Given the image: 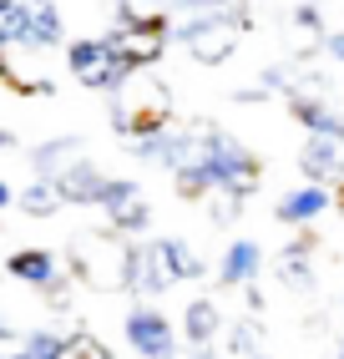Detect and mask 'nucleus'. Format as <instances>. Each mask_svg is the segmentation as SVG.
I'll list each match as a JSON object with an SVG mask.
<instances>
[{"label":"nucleus","mask_w":344,"mask_h":359,"mask_svg":"<svg viewBox=\"0 0 344 359\" xmlns=\"http://www.w3.org/2000/svg\"><path fill=\"white\" fill-rule=\"evenodd\" d=\"M208 203H213V208H208V223H213V228L238 223V212H243V193H228V187H213Z\"/></svg>","instance_id":"24"},{"label":"nucleus","mask_w":344,"mask_h":359,"mask_svg":"<svg viewBox=\"0 0 344 359\" xmlns=\"http://www.w3.org/2000/svg\"><path fill=\"white\" fill-rule=\"evenodd\" d=\"M71 339H77V334L36 329V334H31V359H66V354H71Z\"/></svg>","instance_id":"25"},{"label":"nucleus","mask_w":344,"mask_h":359,"mask_svg":"<svg viewBox=\"0 0 344 359\" xmlns=\"http://www.w3.org/2000/svg\"><path fill=\"white\" fill-rule=\"evenodd\" d=\"M289 111L293 122H299L304 132H319V137H339L344 142V116L319 97V91H299V97H289Z\"/></svg>","instance_id":"13"},{"label":"nucleus","mask_w":344,"mask_h":359,"mask_svg":"<svg viewBox=\"0 0 344 359\" xmlns=\"http://www.w3.org/2000/svg\"><path fill=\"white\" fill-rule=\"evenodd\" d=\"M96 208H102L107 228H117L121 238H137V233L152 228V203H147V193H142L132 177H112Z\"/></svg>","instance_id":"5"},{"label":"nucleus","mask_w":344,"mask_h":359,"mask_svg":"<svg viewBox=\"0 0 344 359\" xmlns=\"http://www.w3.org/2000/svg\"><path fill=\"white\" fill-rule=\"evenodd\" d=\"M0 359H31V334H15L0 324Z\"/></svg>","instance_id":"28"},{"label":"nucleus","mask_w":344,"mask_h":359,"mask_svg":"<svg viewBox=\"0 0 344 359\" xmlns=\"http://www.w3.org/2000/svg\"><path fill=\"white\" fill-rule=\"evenodd\" d=\"M66 263L86 289L102 294H132V243L117 228H81L66 248Z\"/></svg>","instance_id":"1"},{"label":"nucleus","mask_w":344,"mask_h":359,"mask_svg":"<svg viewBox=\"0 0 344 359\" xmlns=\"http://www.w3.org/2000/svg\"><path fill=\"white\" fill-rule=\"evenodd\" d=\"M324 56H329L334 66H344V31H329V36H324Z\"/></svg>","instance_id":"30"},{"label":"nucleus","mask_w":344,"mask_h":359,"mask_svg":"<svg viewBox=\"0 0 344 359\" xmlns=\"http://www.w3.org/2000/svg\"><path fill=\"white\" fill-rule=\"evenodd\" d=\"M15 142H20L15 132H6V127H0V152H11V147H15Z\"/></svg>","instance_id":"32"},{"label":"nucleus","mask_w":344,"mask_h":359,"mask_svg":"<svg viewBox=\"0 0 344 359\" xmlns=\"http://www.w3.org/2000/svg\"><path fill=\"white\" fill-rule=\"evenodd\" d=\"M51 182H56L61 203H71V208H96L112 177H107V172H102V167H96L91 157H81L77 167H66V172H61V177H51Z\"/></svg>","instance_id":"8"},{"label":"nucleus","mask_w":344,"mask_h":359,"mask_svg":"<svg viewBox=\"0 0 344 359\" xmlns=\"http://www.w3.org/2000/svg\"><path fill=\"white\" fill-rule=\"evenodd\" d=\"M289 31H293V46H299V56L319 51L324 46V15H319V0H299V6L289 11Z\"/></svg>","instance_id":"18"},{"label":"nucleus","mask_w":344,"mask_h":359,"mask_svg":"<svg viewBox=\"0 0 344 359\" xmlns=\"http://www.w3.org/2000/svg\"><path fill=\"white\" fill-rule=\"evenodd\" d=\"M66 66L86 91H102V97H121L137 71L117 56V46L107 36H81V41H66Z\"/></svg>","instance_id":"3"},{"label":"nucleus","mask_w":344,"mask_h":359,"mask_svg":"<svg viewBox=\"0 0 344 359\" xmlns=\"http://www.w3.org/2000/svg\"><path fill=\"white\" fill-rule=\"evenodd\" d=\"M167 20V0H117V26H152Z\"/></svg>","instance_id":"23"},{"label":"nucleus","mask_w":344,"mask_h":359,"mask_svg":"<svg viewBox=\"0 0 344 359\" xmlns=\"http://www.w3.org/2000/svg\"><path fill=\"white\" fill-rule=\"evenodd\" d=\"M279 278L289 283L293 294H314L319 283H314V269H309V253H279Z\"/></svg>","instance_id":"22"},{"label":"nucleus","mask_w":344,"mask_h":359,"mask_svg":"<svg viewBox=\"0 0 344 359\" xmlns=\"http://www.w3.org/2000/svg\"><path fill=\"white\" fill-rule=\"evenodd\" d=\"M31 15L36 6L31 0H0V46H31Z\"/></svg>","instance_id":"20"},{"label":"nucleus","mask_w":344,"mask_h":359,"mask_svg":"<svg viewBox=\"0 0 344 359\" xmlns=\"http://www.w3.org/2000/svg\"><path fill=\"white\" fill-rule=\"evenodd\" d=\"M324 208H334L329 187H324V182H304V187H293V193H284V198H279L274 218H279V223H289V228H309Z\"/></svg>","instance_id":"10"},{"label":"nucleus","mask_w":344,"mask_h":359,"mask_svg":"<svg viewBox=\"0 0 344 359\" xmlns=\"http://www.w3.org/2000/svg\"><path fill=\"white\" fill-rule=\"evenodd\" d=\"M6 273L15 278V283H26V289H51V283L61 278V263H56V253H46V248H15L11 258H6Z\"/></svg>","instance_id":"12"},{"label":"nucleus","mask_w":344,"mask_h":359,"mask_svg":"<svg viewBox=\"0 0 344 359\" xmlns=\"http://www.w3.org/2000/svg\"><path fill=\"white\" fill-rule=\"evenodd\" d=\"M15 203H20V212H26V218H51V212L61 208V193H56V182L36 177L31 187H20V193H15Z\"/></svg>","instance_id":"21"},{"label":"nucleus","mask_w":344,"mask_h":359,"mask_svg":"<svg viewBox=\"0 0 344 359\" xmlns=\"http://www.w3.org/2000/svg\"><path fill=\"white\" fill-rule=\"evenodd\" d=\"M167 36H172V20H152V26H112L107 31V41L117 46V56L127 61L132 71L157 66L162 51H167Z\"/></svg>","instance_id":"6"},{"label":"nucleus","mask_w":344,"mask_h":359,"mask_svg":"<svg viewBox=\"0 0 344 359\" xmlns=\"http://www.w3.org/2000/svg\"><path fill=\"white\" fill-rule=\"evenodd\" d=\"M66 359H117L102 339H96V334H86V329H77V339H71V354Z\"/></svg>","instance_id":"26"},{"label":"nucleus","mask_w":344,"mask_h":359,"mask_svg":"<svg viewBox=\"0 0 344 359\" xmlns=\"http://www.w3.org/2000/svg\"><path fill=\"white\" fill-rule=\"evenodd\" d=\"M127 344L142 354V359H172V349H178V334H172V324L157 314V309H132L127 314Z\"/></svg>","instance_id":"7"},{"label":"nucleus","mask_w":344,"mask_h":359,"mask_svg":"<svg viewBox=\"0 0 344 359\" xmlns=\"http://www.w3.org/2000/svg\"><path fill=\"white\" fill-rule=\"evenodd\" d=\"M36 15H31V51H51V46H61L66 36V20H61V6L56 0H31Z\"/></svg>","instance_id":"19"},{"label":"nucleus","mask_w":344,"mask_h":359,"mask_svg":"<svg viewBox=\"0 0 344 359\" xmlns=\"http://www.w3.org/2000/svg\"><path fill=\"white\" fill-rule=\"evenodd\" d=\"M198 359H213V354H208V349H203V354H198Z\"/></svg>","instance_id":"34"},{"label":"nucleus","mask_w":344,"mask_h":359,"mask_svg":"<svg viewBox=\"0 0 344 359\" xmlns=\"http://www.w3.org/2000/svg\"><path fill=\"white\" fill-rule=\"evenodd\" d=\"M258 273H263V248L253 238H238V243L223 248V263H218V283L223 289H249Z\"/></svg>","instance_id":"11"},{"label":"nucleus","mask_w":344,"mask_h":359,"mask_svg":"<svg viewBox=\"0 0 344 359\" xmlns=\"http://www.w3.org/2000/svg\"><path fill=\"white\" fill-rule=\"evenodd\" d=\"M198 132H203V157H208L213 182H218V187H228V193L253 198V193H258V182H263V157L249 152L233 132L213 127V122H198Z\"/></svg>","instance_id":"2"},{"label":"nucleus","mask_w":344,"mask_h":359,"mask_svg":"<svg viewBox=\"0 0 344 359\" xmlns=\"http://www.w3.org/2000/svg\"><path fill=\"white\" fill-rule=\"evenodd\" d=\"M157 248H162V263H167L172 283H192V278L208 273V263L198 258V248H192L187 238H157Z\"/></svg>","instance_id":"17"},{"label":"nucleus","mask_w":344,"mask_h":359,"mask_svg":"<svg viewBox=\"0 0 344 359\" xmlns=\"http://www.w3.org/2000/svg\"><path fill=\"white\" fill-rule=\"evenodd\" d=\"M253 344H258V324H233V334H228V354H238V359H253Z\"/></svg>","instance_id":"27"},{"label":"nucleus","mask_w":344,"mask_h":359,"mask_svg":"<svg viewBox=\"0 0 344 359\" xmlns=\"http://www.w3.org/2000/svg\"><path fill=\"white\" fill-rule=\"evenodd\" d=\"M172 289V273L162 263L157 243H132V294H167Z\"/></svg>","instance_id":"15"},{"label":"nucleus","mask_w":344,"mask_h":359,"mask_svg":"<svg viewBox=\"0 0 344 359\" xmlns=\"http://www.w3.org/2000/svg\"><path fill=\"white\" fill-rule=\"evenodd\" d=\"M299 167H304V182H339L344 177V142L309 132L299 147Z\"/></svg>","instance_id":"9"},{"label":"nucleus","mask_w":344,"mask_h":359,"mask_svg":"<svg viewBox=\"0 0 344 359\" xmlns=\"http://www.w3.org/2000/svg\"><path fill=\"white\" fill-rule=\"evenodd\" d=\"M218 334H223V309H218L213 299H192V304L183 309V339H187L192 349H208Z\"/></svg>","instance_id":"16"},{"label":"nucleus","mask_w":344,"mask_h":359,"mask_svg":"<svg viewBox=\"0 0 344 359\" xmlns=\"http://www.w3.org/2000/svg\"><path fill=\"white\" fill-rule=\"evenodd\" d=\"M11 203H15V187H11L6 177H0V208H11Z\"/></svg>","instance_id":"31"},{"label":"nucleus","mask_w":344,"mask_h":359,"mask_svg":"<svg viewBox=\"0 0 344 359\" xmlns=\"http://www.w3.org/2000/svg\"><path fill=\"white\" fill-rule=\"evenodd\" d=\"M178 41H183V51L198 61V66H223V61L238 51L243 26H238V15H233V11H218V15H187L183 26H178Z\"/></svg>","instance_id":"4"},{"label":"nucleus","mask_w":344,"mask_h":359,"mask_svg":"<svg viewBox=\"0 0 344 359\" xmlns=\"http://www.w3.org/2000/svg\"><path fill=\"white\" fill-rule=\"evenodd\" d=\"M253 359H263V354H253Z\"/></svg>","instance_id":"35"},{"label":"nucleus","mask_w":344,"mask_h":359,"mask_svg":"<svg viewBox=\"0 0 344 359\" xmlns=\"http://www.w3.org/2000/svg\"><path fill=\"white\" fill-rule=\"evenodd\" d=\"M334 208L344 212V177H339V187H334Z\"/></svg>","instance_id":"33"},{"label":"nucleus","mask_w":344,"mask_h":359,"mask_svg":"<svg viewBox=\"0 0 344 359\" xmlns=\"http://www.w3.org/2000/svg\"><path fill=\"white\" fill-rule=\"evenodd\" d=\"M187 15H218V11H233V0H178Z\"/></svg>","instance_id":"29"},{"label":"nucleus","mask_w":344,"mask_h":359,"mask_svg":"<svg viewBox=\"0 0 344 359\" xmlns=\"http://www.w3.org/2000/svg\"><path fill=\"white\" fill-rule=\"evenodd\" d=\"M86 157V142L81 137H51V142H41V147H31V167H36V177H61L66 167H77Z\"/></svg>","instance_id":"14"}]
</instances>
